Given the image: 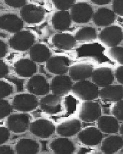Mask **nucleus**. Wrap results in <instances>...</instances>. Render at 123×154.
<instances>
[{"instance_id": "nucleus-1", "label": "nucleus", "mask_w": 123, "mask_h": 154, "mask_svg": "<svg viewBox=\"0 0 123 154\" xmlns=\"http://www.w3.org/2000/svg\"><path fill=\"white\" fill-rule=\"evenodd\" d=\"M99 87L93 82L84 80L77 82L73 85L71 92L80 100L89 101L99 97Z\"/></svg>"}, {"instance_id": "nucleus-2", "label": "nucleus", "mask_w": 123, "mask_h": 154, "mask_svg": "<svg viewBox=\"0 0 123 154\" xmlns=\"http://www.w3.org/2000/svg\"><path fill=\"white\" fill-rule=\"evenodd\" d=\"M99 40L108 48L119 45L123 41V29L118 25H111L102 29L98 35Z\"/></svg>"}, {"instance_id": "nucleus-3", "label": "nucleus", "mask_w": 123, "mask_h": 154, "mask_svg": "<svg viewBox=\"0 0 123 154\" xmlns=\"http://www.w3.org/2000/svg\"><path fill=\"white\" fill-rule=\"evenodd\" d=\"M35 35L30 31L24 30L16 32L10 38L8 44L16 51L24 52L29 50L35 42Z\"/></svg>"}, {"instance_id": "nucleus-4", "label": "nucleus", "mask_w": 123, "mask_h": 154, "mask_svg": "<svg viewBox=\"0 0 123 154\" xmlns=\"http://www.w3.org/2000/svg\"><path fill=\"white\" fill-rule=\"evenodd\" d=\"M12 105L13 109L19 112H31L38 107L39 101L36 96L31 93H19L14 97Z\"/></svg>"}, {"instance_id": "nucleus-5", "label": "nucleus", "mask_w": 123, "mask_h": 154, "mask_svg": "<svg viewBox=\"0 0 123 154\" xmlns=\"http://www.w3.org/2000/svg\"><path fill=\"white\" fill-rule=\"evenodd\" d=\"M31 122V116L29 114H13L7 118L6 125L14 134H22L29 129Z\"/></svg>"}, {"instance_id": "nucleus-6", "label": "nucleus", "mask_w": 123, "mask_h": 154, "mask_svg": "<svg viewBox=\"0 0 123 154\" xmlns=\"http://www.w3.org/2000/svg\"><path fill=\"white\" fill-rule=\"evenodd\" d=\"M29 129L33 135L43 139L50 138L56 131L54 123L47 119H38L31 121Z\"/></svg>"}, {"instance_id": "nucleus-7", "label": "nucleus", "mask_w": 123, "mask_h": 154, "mask_svg": "<svg viewBox=\"0 0 123 154\" xmlns=\"http://www.w3.org/2000/svg\"><path fill=\"white\" fill-rule=\"evenodd\" d=\"M71 16L74 23L78 24L88 23L92 19L94 11L92 6L86 2L75 3L71 9Z\"/></svg>"}, {"instance_id": "nucleus-8", "label": "nucleus", "mask_w": 123, "mask_h": 154, "mask_svg": "<svg viewBox=\"0 0 123 154\" xmlns=\"http://www.w3.org/2000/svg\"><path fill=\"white\" fill-rule=\"evenodd\" d=\"M20 15L24 22L30 25H37L44 20L45 11L36 5H26L20 9Z\"/></svg>"}, {"instance_id": "nucleus-9", "label": "nucleus", "mask_w": 123, "mask_h": 154, "mask_svg": "<svg viewBox=\"0 0 123 154\" xmlns=\"http://www.w3.org/2000/svg\"><path fill=\"white\" fill-rule=\"evenodd\" d=\"M26 88L29 93L36 96H45L51 90L47 79L40 74L30 77L26 84Z\"/></svg>"}, {"instance_id": "nucleus-10", "label": "nucleus", "mask_w": 123, "mask_h": 154, "mask_svg": "<svg viewBox=\"0 0 123 154\" xmlns=\"http://www.w3.org/2000/svg\"><path fill=\"white\" fill-rule=\"evenodd\" d=\"M101 116V107L98 102L89 101L81 104L79 117L82 121L88 123L97 121Z\"/></svg>"}, {"instance_id": "nucleus-11", "label": "nucleus", "mask_w": 123, "mask_h": 154, "mask_svg": "<svg viewBox=\"0 0 123 154\" xmlns=\"http://www.w3.org/2000/svg\"><path fill=\"white\" fill-rule=\"evenodd\" d=\"M80 142L87 146H96L101 143L103 134L98 127H88L81 130L77 134Z\"/></svg>"}, {"instance_id": "nucleus-12", "label": "nucleus", "mask_w": 123, "mask_h": 154, "mask_svg": "<svg viewBox=\"0 0 123 154\" xmlns=\"http://www.w3.org/2000/svg\"><path fill=\"white\" fill-rule=\"evenodd\" d=\"M71 60L65 56L51 57L46 63L47 70L56 75H65L69 71L71 66Z\"/></svg>"}, {"instance_id": "nucleus-13", "label": "nucleus", "mask_w": 123, "mask_h": 154, "mask_svg": "<svg viewBox=\"0 0 123 154\" xmlns=\"http://www.w3.org/2000/svg\"><path fill=\"white\" fill-rule=\"evenodd\" d=\"M23 26V20L14 14H4L0 17V28L7 32L15 34L22 31Z\"/></svg>"}, {"instance_id": "nucleus-14", "label": "nucleus", "mask_w": 123, "mask_h": 154, "mask_svg": "<svg viewBox=\"0 0 123 154\" xmlns=\"http://www.w3.org/2000/svg\"><path fill=\"white\" fill-rule=\"evenodd\" d=\"M73 85L72 79L70 76L60 75L53 77L50 88L53 94L61 96L71 91Z\"/></svg>"}, {"instance_id": "nucleus-15", "label": "nucleus", "mask_w": 123, "mask_h": 154, "mask_svg": "<svg viewBox=\"0 0 123 154\" xmlns=\"http://www.w3.org/2000/svg\"><path fill=\"white\" fill-rule=\"evenodd\" d=\"M40 105L41 110L46 113L57 114L62 111V99L57 95H46L41 98Z\"/></svg>"}, {"instance_id": "nucleus-16", "label": "nucleus", "mask_w": 123, "mask_h": 154, "mask_svg": "<svg viewBox=\"0 0 123 154\" xmlns=\"http://www.w3.org/2000/svg\"><path fill=\"white\" fill-rule=\"evenodd\" d=\"M114 75L111 68L107 66L98 67L94 70L92 80L99 87H104L113 85Z\"/></svg>"}, {"instance_id": "nucleus-17", "label": "nucleus", "mask_w": 123, "mask_h": 154, "mask_svg": "<svg viewBox=\"0 0 123 154\" xmlns=\"http://www.w3.org/2000/svg\"><path fill=\"white\" fill-rule=\"evenodd\" d=\"M82 123L81 120L77 119L67 120L59 124L56 128V133L63 137H73L81 131Z\"/></svg>"}, {"instance_id": "nucleus-18", "label": "nucleus", "mask_w": 123, "mask_h": 154, "mask_svg": "<svg viewBox=\"0 0 123 154\" xmlns=\"http://www.w3.org/2000/svg\"><path fill=\"white\" fill-rule=\"evenodd\" d=\"M99 97L105 102H116L123 99V85H111L102 87L99 91Z\"/></svg>"}, {"instance_id": "nucleus-19", "label": "nucleus", "mask_w": 123, "mask_h": 154, "mask_svg": "<svg viewBox=\"0 0 123 154\" xmlns=\"http://www.w3.org/2000/svg\"><path fill=\"white\" fill-rule=\"evenodd\" d=\"M94 70L93 66L89 63L74 64L69 69V76L74 82L86 80L92 77Z\"/></svg>"}, {"instance_id": "nucleus-20", "label": "nucleus", "mask_w": 123, "mask_h": 154, "mask_svg": "<svg viewBox=\"0 0 123 154\" xmlns=\"http://www.w3.org/2000/svg\"><path fill=\"white\" fill-rule=\"evenodd\" d=\"M15 73L22 77H30L37 72L36 63L30 58H20L14 64Z\"/></svg>"}, {"instance_id": "nucleus-21", "label": "nucleus", "mask_w": 123, "mask_h": 154, "mask_svg": "<svg viewBox=\"0 0 123 154\" xmlns=\"http://www.w3.org/2000/svg\"><path fill=\"white\" fill-rule=\"evenodd\" d=\"M116 16L112 10L107 8H100L94 13L93 21L97 26L106 27L114 23Z\"/></svg>"}, {"instance_id": "nucleus-22", "label": "nucleus", "mask_w": 123, "mask_h": 154, "mask_svg": "<svg viewBox=\"0 0 123 154\" xmlns=\"http://www.w3.org/2000/svg\"><path fill=\"white\" fill-rule=\"evenodd\" d=\"M50 148L56 154H71L76 150L75 145L67 137L58 138L53 140L50 144Z\"/></svg>"}, {"instance_id": "nucleus-23", "label": "nucleus", "mask_w": 123, "mask_h": 154, "mask_svg": "<svg viewBox=\"0 0 123 154\" xmlns=\"http://www.w3.org/2000/svg\"><path fill=\"white\" fill-rule=\"evenodd\" d=\"M97 125L102 133L108 134L117 133L120 126L119 120L113 115L101 116L97 120Z\"/></svg>"}, {"instance_id": "nucleus-24", "label": "nucleus", "mask_w": 123, "mask_h": 154, "mask_svg": "<svg viewBox=\"0 0 123 154\" xmlns=\"http://www.w3.org/2000/svg\"><path fill=\"white\" fill-rule=\"evenodd\" d=\"M52 44L55 48L64 51H69L74 48L77 45L75 36L65 32L55 35L52 39Z\"/></svg>"}, {"instance_id": "nucleus-25", "label": "nucleus", "mask_w": 123, "mask_h": 154, "mask_svg": "<svg viewBox=\"0 0 123 154\" xmlns=\"http://www.w3.org/2000/svg\"><path fill=\"white\" fill-rule=\"evenodd\" d=\"M30 58L36 63H46L51 57V51L47 45L41 43L34 44L29 50Z\"/></svg>"}, {"instance_id": "nucleus-26", "label": "nucleus", "mask_w": 123, "mask_h": 154, "mask_svg": "<svg viewBox=\"0 0 123 154\" xmlns=\"http://www.w3.org/2000/svg\"><path fill=\"white\" fill-rule=\"evenodd\" d=\"M123 148V138L121 135H110L102 140L101 150L106 154H115Z\"/></svg>"}, {"instance_id": "nucleus-27", "label": "nucleus", "mask_w": 123, "mask_h": 154, "mask_svg": "<svg viewBox=\"0 0 123 154\" xmlns=\"http://www.w3.org/2000/svg\"><path fill=\"white\" fill-rule=\"evenodd\" d=\"M72 20L68 11H58L52 17V24L56 31H65L70 28Z\"/></svg>"}, {"instance_id": "nucleus-28", "label": "nucleus", "mask_w": 123, "mask_h": 154, "mask_svg": "<svg viewBox=\"0 0 123 154\" xmlns=\"http://www.w3.org/2000/svg\"><path fill=\"white\" fill-rule=\"evenodd\" d=\"M39 149V143L32 139H20L15 146V151L18 154H37Z\"/></svg>"}, {"instance_id": "nucleus-29", "label": "nucleus", "mask_w": 123, "mask_h": 154, "mask_svg": "<svg viewBox=\"0 0 123 154\" xmlns=\"http://www.w3.org/2000/svg\"><path fill=\"white\" fill-rule=\"evenodd\" d=\"M98 33L95 28L92 26H84L77 31L75 38L79 43H87L94 42L98 38Z\"/></svg>"}, {"instance_id": "nucleus-30", "label": "nucleus", "mask_w": 123, "mask_h": 154, "mask_svg": "<svg viewBox=\"0 0 123 154\" xmlns=\"http://www.w3.org/2000/svg\"><path fill=\"white\" fill-rule=\"evenodd\" d=\"M107 52L108 57L113 61L123 65V47L118 45L110 48Z\"/></svg>"}, {"instance_id": "nucleus-31", "label": "nucleus", "mask_w": 123, "mask_h": 154, "mask_svg": "<svg viewBox=\"0 0 123 154\" xmlns=\"http://www.w3.org/2000/svg\"><path fill=\"white\" fill-rule=\"evenodd\" d=\"M13 105L5 98L0 99V120L7 118L13 110Z\"/></svg>"}, {"instance_id": "nucleus-32", "label": "nucleus", "mask_w": 123, "mask_h": 154, "mask_svg": "<svg viewBox=\"0 0 123 154\" xmlns=\"http://www.w3.org/2000/svg\"><path fill=\"white\" fill-rule=\"evenodd\" d=\"M13 86L6 80H0V98H5L13 93Z\"/></svg>"}, {"instance_id": "nucleus-33", "label": "nucleus", "mask_w": 123, "mask_h": 154, "mask_svg": "<svg viewBox=\"0 0 123 154\" xmlns=\"http://www.w3.org/2000/svg\"><path fill=\"white\" fill-rule=\"evenodd\" d=\"M55 7L58 11H68L76 3V0H52Z\"/></svg>"}, {"instance_id": "nucleus-34", "label": "nucleus", "mask_w": 123, "mask_h": 154, "mask_svg": "<svg viewBox=\"0 0 123 154\" xmlns=\"http://www.w3.org/2000/svg\"><path fill=\"white\" fill-rule=\"evenodd\" d=\"M112 114L119 121H123V99L115 102L112 107Z\"/></svg>"}, {"instance_id": "nucleus-35", "label": "nucleus", "mask_w": 123, "mask_h": 154, "mask_svg": "<svg viewBox=\"0 0 123 154\" xmlns=\"http://www.w3.org/2000/svg\"><path fill=\"white\" fill-rule=\"evenodd\" d=\"M112 10L116 15L123 17V0H113Z\"/></svg>"}, {"instance_id": "nucleus-36", "label": "nucleus", "mask_w": 123, "mask_h": 154, "mask_svg": "<svg viewBox=\"0 0 123 154\" xmlns=\"http://www.w3.org/2000/svg\"><path fill=\"white\" fill-rule=\"evenodd\" d=\"M10 130L7 127H0V145H3L9 140L10 136Z\"/></svg>"}, {"instance_id": "nucleus-37", "label": "nucleus", "mask_w": 123, "mask_h": 154, "mask_svg": "<svg viewBox=\"0 0 123 154\" xmlns=\"http://www.w3.org/2000/svg\"><path fill=\"white\" fill-rule=\"evenodd\" d=\"M8 6L13 8H22L26 5V0H4Z\"/></svg>"}, {"instance_id": "nucleus-38", "label": "nucleus", "mask_w": 123, "mask_h": 154, "mask_svg": "<svg viewBox=\"0 0 123 154\" xmlns=\"http://www.w3.org/2000/svg\"><path fill=\"white\" fill-rule=\"evenodd\" d=\"M115 77L120 85H123V65L117 67L115 71Z\"/></svg>"}, {"instance_id": "nucleus-39", "label": "nucleus", "mask_w": 123, "mask_h": 154, "mask_svg": "<svg viewBox=\"0 0 123 154\" xmlns=\"http://www.w3.org/2000/svg\"><path fill=\"white\" fill-rule=\"evenodd\" d=\"M9 72V67L6 62L4 60H1L0 61V77L2 79L6 77L8 75Z\"/></svg>"}, {"instance_id": "nucleus-40", "label": "nucleus", "mask_w": 123, "mask_h": 154, "mask_svg": "<svg viewBox=\"0 0 123 154\" xmlns=\"http://www.w3.org/2000/svg\"><path fill=\"white\" fill-rule=\"evenodd\" d=\"M14 151L10 146L1 145L0 146V154H13Z\"/></svg>"}, {"instance_id": "nucleus-41", "label": "nucleus", "mask_w": 123, "mask_h": 154, "mask_svg": "<svg viewBox=\"0 0 123 154\" xmlns=\"http://www.w3.org/2000/svg\"><path fill=\"white\" fill-rule=\"evenodd\" d=\"M8 47L6 43L2 41H0V57L3 58L7 54Z\"/></svg>"}, {"instance_id": "nucleus-42", "label": "nucleus", "mask_w": 123, "mask_h": 154, "mask_svg": "<svg viewBox=\"0 0 123 154\" xmlns=\"http://www.w3.org/2000/svg\"><path fill=\"white\" fill-rule=\"evenodd\" d=\"M89 1L93 4L96 5H99V6L108 5L113 1V0H89Z\"/></svg>"}, {"instance_id": "nucleus-43", "label": "nucleus", "mask_w": 123, "mask_h": 154, "mask_svg": "<svg viewBox=\"0 0 123 154\" xmlns=\"http://www.w3.org/2000/svg\"><path fill=\"white\" fill-rule=\"evenodd\" d=\"M119 132L120 135L123 138V123L120 126Z\"/></svg>"}]
</instances>
